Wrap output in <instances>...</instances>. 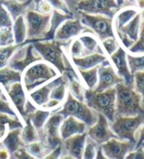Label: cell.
<instances>
[{
	"mask_svg": "<svg viewBox=\"0 0 144 159\" xmlns=\"http://www.w3.org/2000/svg\"><path fill=\"white\" fill-rule=\"evenodd\" d=\"M115 117H135L144 115L141 97L133 86L124 82L115 85Z\"/></svg>",
	"mask_w": 144,
	"mask_h": 159,
	"instance_id": "6da1fadb",
	"label": "cell"
},
{
	"mask_svg": "<svg viewBox=\"0 0 144 159\" xmlns=\"http://www.w3.org/2000/svg\"><path fill=\"white\" fill-rule=\"evenodd\" d=\"M35 51L40 54L43 61L47 62L56 69L60 74L72 69L69 59L63 51V43L57 41H37L32 43Z\"/></svg>",
	"mask_w": 144,
	"mask_h": 159,
	"instance_id": "7a4b0ae2",
	"label": "cell"
},
{
	"mask_svg": "<svg viewBox=\"0 0 144 159\" xmlns=\"http://www.w3.org/2000/svg\"><path fill=\"white\" fill-rule=\"evenodd\" d=\"M59 74L58 71L51 64L40 60L32 64L22 73V84L26 92L30 93L56 78Z\"/></svg>",
	"mask_w": 144,
	"mask_h": 159,
	"instance_id": "3957f363",
	"label": "cell"
},
{
	"mask_svg": "<svg viewBox=\"0 0 144 159\" xmlns=\"http://www.w3.org/2000/svg\"><path fill=\"white\" fill-rule=\"evenodd\" d=\"M84 102L98 114H102L110 123L115 118V89L110 88L103 92L85 89Z\"/></svg>",
	"mask_w": 144,
	"mask_h": 159,
	"instance_id": "277c9868",
	"label": "cell"
},
{
	"mask_svg": "<svg viewBox=\"0 0 144 159\" xmlns=\"http://www.w3.org/2000/svg\"><path fill=\"white\" fill-rule=\"evenodd\" d=\"M64 118L73 117L84 123L88 128L94 125L98 120V113L86 105L85 102L75 99L70 93H67L66 101L63 103L62 108L57 111Z\"/></svg>",
	"mask_w": 144,
	"mask_h": 159,
	"instance_id": "5b68a950",
	"label": "cell"
},
{
	"mask_svg": "<svg viewBox=\"0 0 144 159\" xmlns=\"http://www.w3.org/2000/svg\"><path fill=\"white\" fill-rule=\"evenodd\" d=\"M144 123V115L135 117H115L110 124L113 133L120 140H127L136 144V134Z\"/></svg>",
	"mask_w": 144,
	"mask_h": 159,
	"instance_id": "8992f818",
	"label": "cell"
},
{
	"mask_svg": "<svg viewBox=\"0 0 144 159\" xmlns=\"http://www.w3.org/2000/svg\"><path fill=\"white\" fill-rule=\"evenodd\" d=\"M77 14L81 23L90 30L100 42L115 37L113 19L102 15H91L83 12H77Z\"/></svg>",
	"mask_w": 144,
	"mask_h": 159,
	"instance_id": "52a82bcc",
	"label": "cell"
},
{
	"mask_svg": "<svg viewBox=\"0 0 144 159\" xmlns=\"http://www.w3.org/2000/svg\"><path fill=\"white\" fill-rule=\"evenodd\" d=\"M51 15H43L35 10L26 11L24 17L27 25V40L34 43L43 39L49 28Z\"/></svg>",
	"mask_w": 144,
	"mask_h": 159,
	"instance_id": "ba28073f",
	"label": "cell"
},
{
	"mask_svg": "<svg viewBox=\"0 0 144 159\" xmlns=\"http://www.w3.org/2000/svg\"><path fill=\"white\" fill-rule=\"evenodd\" d=\"M75 8L77 12L102 15L110 19H114L115 15L120 9L115 0H80Z\"/></svg>",
	"mask_w": 144,
	"mask_h": 159,
	"instance_id": "9c48e42d",
	"label": "cell"
},
{
	"mask_svg": "<svg viewBox=\"0 0 144 159\" xmlns=\"http://www.w3.org/2000/svg\"><path fill=\"white\" fill-rule=\"evenodd\" d=\"M40 60L43 59L40 57V54L35 51L33 43H27V45L21 47L13 54L7 67L18 71L20 73H23L28 67L37 61H40Z\"/></svg>",
	"mask_w": 144,
	"mask_h": 159,
	"instance_id": "30bf717a",
	"label": "cell"
},
{
	"mask_svg": "<svg viewBox=\"0 0 144 159\" xmlns=\"http://www.w3.org/2000/svg\"><path fill=\"white\" fill-rule=\"evenodd\" d=\"M64 117L58 113L52 114L49 116L47 123L43 128V136H45V143L52 150L57 148L62 145V139L60 138V125H61Z\"/></svg>",
	"mask_w": 144,
	"mask_h": 159,
	"instance_id": "8fae6325",
	"label": "cell"
},
{
	"mask_svg": "<svg viewBox=\"0 0 144 159\" xmlns=\"http://www.w3.org/2000/svg\"><path fill=\"white\" fill-rule=\"evenodd\" d=\"M121 82H124V80L118 75L117 71L115 70L113 65L110 64V59L108 58L107 61H105L98 67V84L93 91H106L110 88H115V85L121 83Z\"/></svg>",
	"mask_w": 144,
	"mask_h": 159,
	"instance_id": "7c38bea8",
	"label": "cell"
},
{
	"mask_svg": "<svg viewBox=\"0 0 144 159\" xmlns=\"http://www.w3.org/2000/svg\"><path fill=\"white\" fill-rule=\"evenodd\" d=\"M87 136L98 145H102L112 139H118L110 128V122L102 114H98L97 123L87 129Z\"/></svg>",
	"mask_w": 144,
	"mask_h": 159,
	"instance_id": "4fadbf2b",
	"label": "cell"
},
{
	"mask_svg": "<svg viewBox=\"0 0 144 159\" xmlns=\"http://www.w3.org/2000/svg\"><path fill=\"white\" fill-rule=\"evenodd\" d=\"M85 32H91L81 23L79 18L68 19L60 25L54 36V41L60 43H66L78 38Z\"/></svg>",
	"mask_w": 144,
	"mask_h": 159,
	"instance_id": "5bb4252c",
	"label": "cell"
},
{
	"mask_svg": "<svg viewBox=\"0 0 144 159\" xmlns=\"http://www.w3.org/2000/svg\"><path fill=\"white\" fill-rule=\"evenodd\" d=\"M109 59L118 75L124 80V84L127 86H133V75L130 72L127 62V51L120 46L117 52L109 57Z\"/></svg>",
	"mask_w": 144,
	"mask_h": 159,
	"instance_id": "9a60e30c",
	"label": "cell"
},
{
	"mask_svg": "<svg viewBox=\"0 0 144 159\" xmlns=\"http://www.w3.org/2000/svg\"><path fill=\"white\" fill-rule=\"evenodd\" d=\"M105 156L109 159H125V156L135 148V144L127 140L112 139L100 145Z\"/></svg>",
	"mask_w": 144,
	"mask_h": 159,
	"instance_id": "2e32d148",
	"label": "cell"
},
{
	"mask_svg": "<svg viewBox=\"0 0 144 159\" xmlns=\"http://www.w3.org/2000/svg\"><path fill=\"white\" fill-rule=\"evenodd\" d=\"M63 81H65L64 76L62 74H60L59 76H57L56 78H54L53 80L49 81L48 83L38 87V89H36L34 91L30 92L29 97L31 99V102L38 107L43 108V106H45L46 104L49 101V96H51V93H52V89L56 85L60 84Z\"/></svg>",
	"mask_w": 144,
	"mask_h": 159,
	"instance_id": "e0dca14e",
	"label": "cell"
},
{
	"mask_svg": "<svg viewBox=\"0 0 144 159\" xmlns=\"http://www.w3.org/2000/svg\"><path fill=\"white\" fill-rule=\"evenodd\" d=\"M6 92L14 108L16 109V111L19 113L23 120H25L27 118L25 113V107L28 99L26 96V90L23 84H22V82H16V83L11 84L8 87V89H6Z\"/></svg>",
	"mask_w": 144,
	"mask_h": 159,
	"instance_id": "ac0fdd59",
	"label": "cell"
},
{
	"mask_svg": "<svg viewBox=\"0 0 144 159\" xmlns=\"http://www.w3.org/2000/svg\"><path fill=\"white\" fill-rule=\"evenodd\" d=\"M87 125L73 117H66L60 125V138L62 141L76 134H82L87 133Z\"/></svg>",
	"mask_w": 144,
	"mask_h": 159,
	"instance_id": "d6986e66",
	"label": "cell"
},
{
	"mask_svg": "<svg viewBox=\"0 0 144 159\" xmlns=\"http://www.w3.org/2000/svg\"><path fill=\"white\" fill-rule=\"evenodd\" d=\"M108 57L104 53H91L87 56L81 57H73L70 58L71 62L77 70H89L95 67H99L102 65L105 61L108 60Z\"/></svg>",
	"mask_w": 144,
	"mask_h": 159,
	"instance_id": "ffe728a7",
	"label": "cell"
},
{
	"mask_svg": "<svg viewBox=\"0 0 144 159\" xmlns=\"http://www.w3.org/2000/svg\"><path fill=\"white\" fill-rule=\"evenodd\" d=\"M87 140V133L82 134H76L71 138L63 140V146L67 151L68 155L75 159H82L83 150H84L85 143Z\"/></svg>",
	"mask_w": 144,
	"mask_h": 159,
	"instance_id": "44dd1931",
	"label": "cell"
},
{
	"mask_svg": "<svg viewBox=\"0 0 144 159\" xmlns=\"http://www.w3.org/2000/svg\"><path fill=\"white\" fill-rule=\"evenodd\" d=\"M0 1L14 21L26 13L28 7L32 4V2H34V0H22V1L20 0H0Z\"/></svg>",
	"mask_w": 144,
	"mask_h": 159,
	"instance_id": "7402d4cb",
	"label": "cell"
},
{
	"mask_svg": "<svg viewBox=\"0 0 144 159\" xmlns=\"http://www.w3.org/2000/svg\"><path fill=\"white\" fill-rule=\"evenodd\" d=\"M138 14H139V10L135 6H132V5L120 8L113 19L114 29L115 30V29L123 28L124 25H126L129 21H131Z\"/></svg>",
	"mask_w": 144,
	"mask_h": 159,
	"instance_id": "603a6c76",
	"label": "cell"
},
{
	"mask_svg": "<svg viewBox=\"0 0 144 159\" xmlns=\"http://www.w3.org/2000/svg\"><path fill=\"white\" fill-rule=\"evenodd\" d=\"M78 39L81 42L83 48H84L85 56H87V54H91V53H96V52L104 53V52L102 50V47H101V43H100V41L92 32L83 33V34H81L78 37Z\"/></svg>",
	"mask_w": 144,
	"mask_h": 159,
	"instance_id": "cb8c5ba5",
	"label": "cell"
},
{
	"mask_svg": "<svg viewBox=\"0 0 144 159\" xmlns=\"http://www.w3.org/2000/svg\"><path fill=\"white\" fill-rule=\"evenodd\" d=\"M21 130L22 129H15L9 130L1 141V144L11 154H14L19 148L25 146L21 139Z\"/></svg>",
	"mask_w": 144,
	"mask_h": 159,
	"instance_id": "d4e9b609",
	"label": "cell"
},
{
	"mask_svg": "<svg viewBox=\"0 0 144 159\" xmlns=\"http://www.w3.org/2000/svg\"><path fill=\"white\" fill-rule=\"evenodd\" d=\"M16 82H22V73L9 67L0 69V98L5 99L2 92V87L6 90L11 84L16 83Z\"/></svg>",
	"mask_w": 144,
	"mask_h": 159,
	"instance_id": "484cf974",
	"label": "cell"
},
{
	"mask_svg": "<svg viewBox=\"0 0 144 159\" xmlns=\"http://www.w3.org/2000/svg\"><path fill=\"white\" fill-rule=\"evenodd\" d=\"M72 18H74V16L65 15V14L58 12V11L53 10L52 15H51V22H49L48 31L42 41H53L55 33H56V31L60 27V25H61L63 22H65L66 20L72 19Z\"/></svg>",
	"mask_w": 144,
	"mask_h": 159,
	"instance_id": "4316f807",
	"label": "cell"
},
{
	"mask_svg": "<svg viewBox=\"0 0 144 159\" xmlns=\"http://www.w3.org/2000/svg\"><path fill=\"white\" fill-rule=\"evenodd\" d=\"M140 25H141V18H140V15L138 14L131 21H129L126 25H124L123 28L115 29V33H120V34L126 36L128 39H130L132 42L135 43L138 39V36H139Z\"/></svg>",
	"mask_w": 144,
	"mask_h": 159,
	"instance_id": "83f0119b",
	"label": "cell"
},
{
	"mask_svg": "<svg viewBox=\"0 0 144 159\" xmlns=\"http://www.w3.org/2000/svg\"><path fill=\"white\" fill-rule=\"evenodd\" d=\"M24 124L19 118H13L6 114H0V142L9 130L15 129H23Z\"/></svg>",
	"mask_w": 144,
	"mask_h": 159,
	"instance_id": "f1b7e54d",
	"label": "cell"
},
{
	"mask_svg": "<svg viewBox=\"0 0 144 159\" xmlns=\"http://www.w3.org/2000/svg\"><path fill=\"white\" fill-rule=\"evenodd\" d=\"M12 31L14 35L15 45H23V43H31L27 40V25L24 15L20 16L13 22Z\"/></svg>",
	"mask_w": 144,
	"mask_h": 159,
	"instance_id": "f546056e",
	"label": "cell"
},
{
	"mask_svg": "<svg viewBox=\"0 0 144 159\" xmlns=\"http://www.w3.org/2000/svg\"><path fill=\"white\" fill-rule=\"evenodd\" d=\"M24 127L21 130V139L23 141L24 145L31 144L33 142H36L40 140V134L38 131L35 129V127L31 123L29 119H26L24 120Z\"/></svg>",
	"mask_w": 144,
	"mask_h": 159,
	"instance_id": "4dcf8cb0",
	"label": "cell"
},
{
	"mask_svg": "<svg viewBox=\"0 0 144 159\" xmlns=\"http://www.w3.org/2000/svg\"><path fill=\"white\" fill-rule=\"evenodd\" d=\"M52 112L46 109H37L34 113L30 114L27 118L31 120V123L35 127V129L38 131L43 129V125L47 123L49 116H51ZM26 118V119H27Z\"/></svg>",
	"mask_w": 144,
	"mask_h": 159,
	"instance_id": "1f68e13d",
	"label": "cell"
},
{
	"mask_svg": "<svg viewBox=\"0 0 144 159\" xmlns=\"http://www.w3.org/2000/svg\"><path fill=\"white\" fill-rule=\"evenodd\" d=\"M25 148L32 156H34L37 159H43L45 156H47L48 153H51L52 151L45 142L41 140L26 145Z\"/></svg>",
	"mask_w": 144,
	"mask_h": 159,
	"instance_id": "d6a6232c",
	"label": "cell"
},
{
	"mask_svg": "<svg viewBox=\"0 0 144 159\" xmlns=\"http://www.w3.org/2000/svg\"><path fill=\"white\" fill-rule=\"evenodd\" d=\"M78 73L88 90H94L96 88L98 84V67L89 70H78Z\"/></svg>",
	"mask_w": 144,
	"mask_h": 159,
	"instance_id": "836d02e7",
	"label": "cell"
},
{
	"mask_svg": "<svg viewBox=\"0 0 144 159\" xmlns=\"http://www.w3.org/2000/svg\"><path fill=\"white\" fill-rule=\"evenodd\" d=\"M24 45H27V43H23V45H12L9 47L0 48V69L8 66V63L11 57H13V54Z\"/></svg>",
	"mask_w": 144,
	"mask_h": 159,
	"instance_id": "e575fe53",
	"label": "cell"
},
{
	"mask_svg": "<svg viewBox=\"0 0 144 159\" xmlns=\"http://www.w3.org/2000/svg\"><path fill=\"white\" fill-rule=\"evenodd\" d=\"M127 62L132 75L144 71V54H130L127 52Z\"/></svg>",
	"mask_w": 144,
	"mask_h": 159,
	"instance_id": "d590c367",
	"label": "cell"
},
{
	"mask_svg": "<svg viewBox=\"0 0 144 159\" xmlns=\"http://www.w3.org/2000/svg\"><path fill=\"white\" fill-rule=\"evenodd\" d=\"M102 47V50L104 52V53L109 57L112 56L113 53H115L118 51V48L120 47L119 43L118 42L117 38H108V39L104 40L102 42H100Z\"/></svg>",
	"mask_w": 144,
	"mask_h": 159,
	"instance_id": "8d00e7d4",
	"label": "cell"
},
{
	"mask_svg": "<svg viewBox=\"0 0 144 159\" xmlns=\"http://www.w3.org/2000/svg\"><path fill=\"white\" fill-rule=\"evenodd\" d=\"M66 95H67V85H66V81H63L52 89L51 96H49V100L56 101L61 104L64 101Z\"/></svg>",
	"mask_w": 144,
	"mask_h": 159,
	"instance_id": "74e56055",
	"label": "cell"
},
{
	"mask_svg": "<svg viewBox=\"0 0 144 159\" xmlns=\"http://www.w3.org/2000/svg\"><path fill=\"white\" fill-rule=\"evenodd\" d=\"M127 52L130 54H144V22L141 21L139 36H138L137 41Z\"/></svg>",
	"mask_w": 144,
	"mask_h": 159,
	"instance_id": "f35d334b",
	"label": "cell"
},
{
	"mask_svg": "<svg viewBox=\"0 0 144 159\" xmlns=\"http://www.w3.org/2000/svg\"><path fill=\"white\" fill-rule=\"evenodd\" d=\"M68 53H69L70 58L81 57L85 56L84 48H83L82 43L79 41L78 38H76V39H73L72 41H70L69 48H68Z\"/></svg>",
	"mask_w": 144,
	"mask_h": 159,
	"instance_id": "ab89813d",
	"label": "cell"
},
{
	"mask_svg": "<svg viewBox=\"0 0 144 159\" xmlns=\"http://www.w3.org/2000/svg\"><path fill=\"white\" fill-rule=\"evenodd\" d=\"M15 45L12 28H0V48Z\"/></svg>",
	"mask_w": 144,
	"mask_h": 159,
	"instance_id": "60d3db41",
	"label": "cell"
},
{
	"mask_svg": "<svg viewBox=\"0 0 144 159\" xmlns=\"http://www.w3.org/2000/svg\"><path fill=\"white\" fill-rule=\"evenodd\" d=\"M133 88L141 97V104L144 110V71L133 74Z\"/></svg>",
	"mask_w": 144,
	"mask_h": 159,
	"instance_id": "b9f144b4",
	"label": "cell"
},
{
	"mask_svg": "<svg viewBox=\"0 0 144 159\" xmlns=\"http://www.w3.org/2000/svg\"><path fill=\"white\" fill-rule=\"evenodd\" d=\"M48 3L51 4V6L52 7L53 10L58 11V12L65 14V15H69V16H74L73 13L71 12L67 3H66L65 0H47Z\"/></svg>",
	"mask_w": 144,
	"mask_h": 159,
	"instance_id": "7bdbcfd3",
	"label": "cell"
},
{
	"mask_svg": "<svg viewBox=\"0 0 144 159\" xmlns=\"http://www.w3.org/2000/svg\"><path fill=\"white\" fill-rule=\"evenodd\" d=\"M13 19L0 1V28H12Z\"/></svg>",
	"mask_w": 144,
	"mask_h": 159,
	"instance_id": "ee69618b",
	"label": "cell"
},
{
	"mask_svg": "<svg viewBox=\"0 0 144 159\" xmlns=\"http://www.w3.org/2000/svg\"><path fill=\"white\" fill-rule=\"evenodd\" d=\"M97 146L94 141H92L90 139L89 140H86L84 150H83L82 159H94L97 153Z\"/></svg>",
	"mask_w": 144,
	"mask_h": 159,
	"instance_id": "f6af8a7d",
	"label": "cell"
},
{
	"mask_svg": "<svg viewBox=\"0 0 144 159\" xmlns=\"http://www.w3.org/2000/svg\"><path fill=\"white\" fill-rule=\"evenodd\" d=\"M35 11L43 15H51L53 9L47 0H43V1H40L35 4Z\"/></svg>",
	"mask_w": 144,
	"mask_h": 159,
	"instance_id": "bcb514c9",
	"label": "cell"
},
{
	"mask_svg": "<svg viewBox=\"0 0 144 159\" xmlns=\"http://www.w3.org/2000/svg\"><path fill=\"white\" fill-rule=\"evenodd\" d=\"M0 114H6L13 118H18L15 110L10 105V103L6 99L0 98Z\"/></svg>",
	"mask_w": 144,
	"mask_h": 159,
	"instance_id": "7dc6e473",
	"label": "cell"
},
{
	"mask_svg": "<svg viewBox=\"0 0 144 159\" xmlns=\"http://www.w3.org/2000/svg\"><path fill=\"white\" fill-rule=\"evenodd\" d=\"M125 159H144V148L143 147H138L125 156Z\"/></svg>",
	"mask_w": 144,
	"mask_h": 159,
	"instance_id": "c3c4849f",
	"label": "cell"
},
{
	"mask_svg": "<svg viewBox=\"0 0 144 159\" xmlns=\"http://www.w3.org/2000/svg\"><path fill=\"white\" fill-rule=\"evenodd\" d=\"M14 156L16 159H37L34 156H32L29 152H28L25 148V146L21 147L17 151L14 153Z\"/></svg>",
	"mask_w": 144,
	"mask_h": 159,
	"instance_id": "681fc988",
	"label": "cell"
},
{
	"mask_svg": "<svg viewBox=\"0 0 144 159\" xmlns=\"http://www.w3.org/2000/svg\"><path fill=\"white\" fill-rule=\"evenodd\" d=\"M61 153H62V145H60L57 148L53 149L51 153H48V154L43 157V159H59L61 157Z\"/></svg>",
	"mask_w": 144,
	"mask_h": 159,
	"instance_id": "f907efd6",
	"label": "cell"
},
{
	"mask_svg": "<svg viewBox=\"0 0 144 159\" xmlns=\"http://www.w3.org/2000/svg\"><path fill=\"white\" fill-rule=\"evenodd\" d=\"M142 143H144V123H143V125L140 127V129H138V138L136 139L135 148H138V147H140Z\"/></svg>",
	"mask_w": 144,
	"mask_h": 159,
	"instance_id": "816d5d0a",
	"label": "cell"
},
{
	"mask_svg": "<svg viewBox=\"0 0 144 159\" xmlns=\"http://www.w3.org/2000/svg\"><path fill=\"white\" fill-rule=\"evenodd\" d=\"M11 153L1 144L0 145V159H10Z\"/></svg>",
	"mask_w": 144,
	"mask_h": 159,
	"instance_id": "f5cc1de1",
	"label": "cell"
},
{
	"mask_svg": "<svg viewBox=\"0 0 144 159\" xmlns=\"http://www.w3.org/2000/svg\"><path fill=\"white\" fill-rule=\"evenodd\" d=\"M94 159H109V158L105 156V154L103 153L101 147H98L97 153H96V156H95V158H94Z\"/></svg>",
	"mask_w": 144,
	"mask_h": 159,
	"instance_id": "db71d44e",
	"label": "cell"
},
{
	"mask_svg": "<svg viewBox=\"0 0 144 159\" xmlns=\"http://www.w3.org/2000/svg\"><path fill=\"white\" fill-rule=\"evenodd\" d=\"M135 7L141 11V10H144V0H136L135 2Z\"/></svg>",
	"mask_w": 144,
	"mask_h": 159,
	"instance_id": "11a10c76",
	"label": "cell"
},
{
	"mask_svg": "<svg viewBox=\"0 0 144 159\" xmlns=\"http://www.w3.org/2000/svg\"><path fill=\"white\" fill-rule=\"evenodd\" d=\"M124 1H125V0H115V3H117V5L119 8H121V6L124 5Z\"/></svg>",
	"mask_w": 144,
	"mask_h": 159,
	"instance_id": "9f6ffc18",
	"label": "cell"
},
{
	"mask_svg": "<svg viewBox=\"0 0 144 159\" xmlns=\"http://www.w3.org/2000/svg\"><path fill=\"white\" fill-rule=\"evenodd\" d=\"M139 15H140L141 21H142V22H144V10H141V11H139Z\"/></svg>",
	"mask_w": 144,
	"mask_h": 159,
	"instance_id": "6f0895ef",
	"label": "cell"
},
{
	"mask_svg": "<svg viewBox=\"0 0 144 159\" xmlns=\"http://www.w3.org/2000/svg\"><path fill=\"white\" fill-rule=\"evenodd\" d=\"M59 159H75V158H73L72 156H70V155H65V156H62V157H60Z\"/></svg>",
	"mask_w": 144,
	"mask_h": 159,
	"instance_id": "680465c9",
	"label": "cell"
},
{
	"mask_svg": "<svg viewBox=\"0 0 144 159\" xmlns=\"http://www.w3.org/2000/svg\"><path fill=\"white\" fill-rule=\"evenodd\" d=\"M128 2H130L131 4H135V2H136V0H128Z\"/></svg>",
	"mask_w": 144,
	"mask_h": 159,
	"instance_id": "91938a15",
	"label": "cell"
},
{
	"mask_svg": "<svg viewBox=\"0 0 144 159\" xmlns=\"http://www.w3.org/2000/svg\"><path fill=\"white\" fill-rule=\"evenodd\" d=\"M40 1H43V0H34L35 4H36V3H38V2H40Z\"/></svg>",
	"mask_w": 144,
	"mask_h": 159,
	"instance_id": "94428289",
	"label": "cell"
},
{
	"mask_svg": "<svg viewBox=\"0 0 144 159\" xmlns=\"http://www.w3.org/2000/svg\"><path fill=\"white\" fill-rule=\"evenodd\" d=\"M141 147H143V148H144V143H142V144H141Z\"/></svg>",
	"mask_w": 144,
	"mask_h": 159,
	"instance_id": "6125c7cd",
	"label": "cell"
},
{
	"mask_svg": "<svg viewBox=\"0 0 144 159\" xmlns=\"http://www.w3.org/2000/svg\"><path fill=\"white\" fill-rule=\"evenodd\" d=\"M0 145H1V142H0Z\"/></svg>",
	"mask_w": 144,
	"mask_h": 159,
	"instance_id": "be15d7a7",
	"label": "cell"
}]
</instances>
